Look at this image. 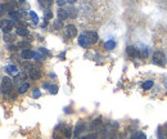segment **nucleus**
Instances as JSON below:
<instances>
[{"mask_svg": "<svg viewBox=\"0 0 167 139\" xmlns=\"http://www.w3.org/2000/svg\"><path fill=\"white\" fill-rule=\"evenodd\" d=\"M12 89H13V81L9 76H4L1 80V91L8 95V94L12 93Z\"/></svg>", "mask_w": 167, "mask_h": 139, "instance_id": "f257e3e1", "label": "nucleus"}, {"mask_svg": "<svg viewBox=\"0 0 167 139\" xmlns=\"http://www.w3.org/2000/svg\"><path fill=\"white\" fill-rule=\"evenodd\" d=\"M152 61H153L154 64L161 66V67H163L166 64V57L161 50H157V52L153 53V55H152Z\"/></svg>", "mask_w": 167, "mask_h": 139, "instance_id": "f03ea898", "label": "nucleus"}, {"mask_svg": "<svg viewBox=\"0 0 167 139\" xmlns=\"http://www.w3.org/2000/svg\"><path fill=\"white\" fill-rule=\"evenodd\" d=\"M0 27H1L4 34H9L12 31V28L14 27V23H13V21H10V19H0Z\"/></svg>", "mask_w": 167, "mask_h": 139, "instance_id": "7ed1b4c3", "label": "nucleus"}, {"mask_svg": "<svg viewBox=\"0 0 167 139\" xmlns=\"http://www.w3.org/2000/svg\"><path fill=\"white\" fill-rule=\"evenodd\" d=\"M126 53H127V55H129L130 58H134V59L140 57V50H138L135 46H127Z\"/></svg>", "mask_w": 167, "mask_h": 139, "instance_id": "20e7f679", "label": "nucleus"}, {"mask_svg": "<svg viewBox=\"0 0 167 139\" xmlns=\"http://www.w3.org/2000/svg\"><path fill=\"white\" fill-rule=\"evenodd\" d=\"M66 35H67L68 37H71V39L76 37L77 36V28H76V26H73V25L66 26Z\"/></svg>", "mask_w": 167, "mask_h": 139, "instance_id": "39448f33", "label": "nucleus"}, {"mask_svg": "<svg viewBox=\"0 0 167 139\" xmlns=\"http://www.w3.org/2000/svg\"><path fill=\"white\" fill-rule=\"evenodd\" d=\"M79 44L82 46V48H86V46L90 45V40H89L88 35H86V32H84L79 36Z\"/></svg>", "mask_w": 167, "mask_h": 139, "instance_id": "423d86ee", "label": "nucleus"}, {"mask_svg": "<svg viewBox=\"0 0 167 139\" xmlns=\"http://www.w3.org/2000/svg\"><path fill=\"white\" fill-rule=\"evenodd\" d=\"M34 55H35V52H32V50H30V49H23L22 53H21V57H22L25 61L32 59Z\"/></svg>", "mask_w": 167, "mask_h": 139, "instance_id": "0eeeda50", "label": "nucleus"}, {"mask_svg": "<svg viewBox=\"0 0 167 139\" xmlns=\"http://www.w3.org/2000/svg\"><path fill=\"white\" fill-rule=\"evenodd\" d=\"M28 76H30V79H32V80H39V79H40V76H41V72H40V70H39V68L34 67V68L28 72Z\"/></svg>", "mask_w": 167, "mask_h": 139, "instance_id": "6e6552de", "label": "nucleus"}, {"mask_svg": "<svg viewBox=\"0 0 167 139\" xmlns=\"http://www.w3.org/2000/svg\"><path fill=\"white\" fill-rule=\"evenodd\" d=\"M5 71H7L9 75H13V76L18 75V68H17L16 64H8V66L5 67Z\"/></svg>", "mask_w": 167, "mask_h": 139, "instance_id": "1a4fd4ad", "label": "nucleus"}, {"mask_svg": "<svg viewBox=\"0 0 167 139\" xmlns=\"http://www.w3.org/2000/svg\"><path fill=\"white\" fill-rule=\"evenodd\" d=\"M16 32L17 35H19V36H28V30L25 27V26H18V27L16 28Z\"/></svg>", "mask_w": 167, "mask_h": 139, "instance_id": "9d476101", "label": "nucleus"}, {"mask_svg": "<svg viewBox=\"0 0 167 139\" xmlns=\"http://www.w3.org/2000/svg\"><path fill=\"white\" fill-rule=\"evenodd\" d=\"M86 35H88L89 40H90V44H95L98 41V34L95 31H89L86 32Z\"/></svg>", "mask_w": 167, "mask_h": 139, "instance_id": "9b49d317", "label": "nucleus"}, {"mask_svg": "<svg viewBox=\"0 0 167 139\" xmlns=\"http://www.w3.org/2000/svg\"><path fill=\"white\" fill-rule=\"evenodd\" d=\"M57 14H58V18L59 21H64L68 18V14H67V10L63 9V8H59L58 12H57Z\"/></svg>", "mask_w": 167, "mask_h": 139, "instance_id": "f8f14e48", "label": "nucleus"}, {"mask_svg": "<svg viewBox=\"0 0 167 139\" xmlns=\"http://www.w3.org/2000/svg\"><path fill=\"white\" fill-rule=\"evenodd\" d=\"M28 89H30V84H28V82H23V84H21L18 86V93L19 94H25V93H27Z\"/></svg>", "mask_w": 167, "mask_h": 139, "instance_id": "ddd939ff", "label": "nucleus"}, {"mask_svg": "<svg viewBox=\"0 0 167 139\" xmlns=\"http://www.w3.org/2000/svg\"><path fill=\"white\" fill-rule=\"evenodd\" d=\"M84 129H85V124H84L82 121H80V122L76 125V128H75L73 131H75V134H76V135H79V134H81V133L84 131Z\"/></svg>", "mask_w": 167, "mask_h": 139, "instance_id": "4468645a", "label": "nucleus"}, {"mask_svg": "<svg viewBox=\"0 0 167 139\" xmlns=\"http://www.w3.org/2000/svg\"><path fill=\"white\" fill-rule=\"evenodd\" d=\"M67 14H68V18H76L77 17V10L75 9L73 7H68L67 9Z\"/></svg>", "mask_w": 167, "mask_h": 139, "instance_id": "2eb2a0df", "label": "nucleus"}, {"mask_svg": "<svg viewBox=\"0 0 167 139\" xmlns=\"http://www.w3.org/2000/svg\"><path fill=\"white\" fill-rule=\"evenodd\" d=\"M104 48L107 50H113L116 48V41L115 40H108L106 41V44H104Z\"/></svg>", "mask_w": 167, "mask_h": 139, "instance_id": "dca6fc26", "label": "nucleus"}, {"mask_svg": "<svg viewBox=\"0 0 167 139\" xmlns=\"http://www.w3.org/2000/svg\"><path fill=\"white\" fill-rule=\"evenodd\" d=\"M141 88H143L144 90H149V89H152V88H153V81H152V80H147V81L143 82Z\"/></svg>", "mask_w": 167, "mask_h": 139, "instance_id": "f3484780", "label": "nucleus"}, {"mask_svg": "<svg viewBox=\"0 0 167 139\" xmlns=\"http://www.w3.org/2000/svg\"><path fill=\"white\" fill-rule=\"evenodd\" d=\"M9 16L12 17V18H14L16 21L21 19V17H22V16H21V13H19L18 10H13V12H9Z\"/></svg>", "mask_w": 167, "mask_h": 139, "instance_id": "a211bd4d", "label": "nucleus"}, {"mask_svg": "<svg viewBox=\"0 0 167 139\" xmlns=\"http://www.w3.org/2000/svg\"><path fill=\"white\" fill-rule=\"evenodd\" d=\"M132 139H147V135H145L143 131H138L132 135Z\"/></svg>", "mask_w": 167, "mask_h": 139, "instance_id": "6ab92c4d", "label": "nucleus"}, {"mask_svg": "<svg viewBox=\"0 0 167 139\" xmlns=\"http://www.w3.org/2000/svg\"><path fill=\"white\" fill-rule=\"evenodd\" d=\"M22 67H23V70H26V71H28V72H30V71L34 68L35 66H32L30 62H23V63H22Z\"/></svg>", "mask_w": 167, "mask_h": 139, "instance_id": "aec40b11", "label": "nucleus"}, {"mask_svg": "<svg viewBox=\"0 0 167 139\" xmlns=\"http://www.w3.org/2000/svg\"><path fill=\"white\" fill-rule=\"evenodd\" d=\"M63 135H64L66 138H71V135H72V129H71L70 126L64 128V130H63Z\"/></svg>", "mask_w": 167, "mask_h": 139, "instance_id": "412c9836", "label": "nucleus"}, {"mask_svg": "<svg viewBox=\"0 0 167 139\" xmlns=\"http://www.w3.org/2000/svg\"><path fill=\"white\" fill-rule=\"evenodd\" d=\"M3 39H4L5 43H13L14 41V37L9 34H4V37H3Z\"/></svg>", "mask_w": 167, "mask_h": 139, "instance_id": "4be33fe9", "label": "nucleus"}, {"mask_svg": "<svg viewBox=\"0 0 167 139\" xmlns=\"http://www.w3.org/2000/svg\"><path fill=\"white\" fill-rule=\"evenodd\" d=\"M49 91H50V94H57L58 93V86H55V85H49Z\"/></svg>", "mask_w": 167, "mask_h": 139, "instance_id": "5701e85b", "label": "nucleus"}, {"mask_svg": "<svg viewBox=\"0 0 167 139\" xmlns=\"http://www.w3.org/2000/svg\"><path fill=\"white\" fill-rule=\"evenodd\" d=\"M100 124H102V120H100V119H95L93 121V124H91V128H98V126H100Z\"/></svg>", "mask_w": 167, "mask_h": 139, "instance_id": "b1692460", "label": "nucleus"}, {"mask_svg": "<svg viewBox=\"0 0 167 139\" xmlns=\"http://www.w3.org/2000/svg\"><path fill=\"white\" fill-rule=\"evenodd\" d=\"M30 16H31V18H32V21H34L35 23L39 22V17H37V14L35 13V12H30Z\"/></svg>", "mask_w": 167, "mask_h": 139, "instance_id": "393cba45", "label": "nucleus"}, {"mask_svg": "<svg viewBox=\"0 0 167 139\" xmlns=\"http://www.w3.org/2000/svg\"><path fill=\"white\" fill-rule=\"evenodd\" d=\"M54 27L55 28H58V30H59V28H62V27H63V21H55V22H54Z\"/></svg>", "mask_w": 167, "mask_h": 139, "instance_id": "a878e982", "label": "nucleus"}, {"mask_svg": "<svg viewBox=\"0 0 167 139\" xmlns=\"http://www.w3.org/2000/svg\"><path fill=\"white\" fill-rule=\"evenodd\" d=\"M52 17H53V13L50 10H46L45 12V17H44V18H45V21H49V19H52Z\"/></svg>", "mask_w": 167, "mask_h": 139, "instance_id": "bb28decb", "label": "nucleus"}, {"mask_svg": "<svg viewBox=\"0 0 167 139\" xmlns=\"http://www.w3.org/2000/svg\"><path fill=\"white\" fill-rule=\"evenodd\" d=\"M40 95H41V91L39 90V89H35L34 93H32V97H34V98H39Z\"/></svg>", "mask_w": 167, "mask_h": 139, "instance_id": "cd10ccee", "label": "nucleus"}, {"mask_svg": "<svg viewBox=\"0 0 167 139\" xmlns=\"http://www.w3.org/2000/svg\"><path fill=\"white\" fill-rule=\"evenodd\" d=\"M18 46H21V48H23V46H25L26 49H28V48H30V44H28V43H26V41H22V43H19V44H18Z\"/></svg>", "mask_w": 167, "mask_h": 139, "instance_id": "c85d7f7f", "label": "nucleus"}, {"mask_svg": "<svg viewBox=\"0 0 167 139\" xmlns=\"http://www.w3.org/2000/svg\"><path fill=\"white\" fill-rule=\"evenodd\" d=\"M81 139H97V134H89L86 137H82Z\"/></svg>", "mask_w": 167, "mask_h": 139, "instance_id": "c756f323", "label": "nucleus"}, {"mask_svg": "<svg viewBox=\"0 0 167 139\" xmlns=\"http://www.w3.org/2000/svg\"><path fill=\"white\" fill-rule=\"evenodd\" d=\"M34 58H35V59H37V61H41V59H44V58H45V57H43V55H40V54H39V53H35Z\"/></svg>", "mask_w": 167, "mask_h": 139, "instance_id": "7c9ffc66", "label": "nucleus"}, {"mask_svg": "<svg viewBox=\"0 0 167 139\" xmlns=\"http://www.w3.org/2000/svg\"><path fill=\"white\" fill-rule=\"evenodd\" d=\"M66 3H67V0H57V4H58V7H63Z\"/></svg>", "mask_w": 167, "mask_h": 139, "instance_id": "2f4dec72", "label": "nucleus"}, {"mask_svg": "<svg viewBox=\"0 0 167 139\" xmlns=\"http://www.w3.org/2000/svg\"><path fill=\"white\" fill-rule=\"evenodd\" d=\"M39 50H40V52L43 53V54H49V52H48V50H45V49H44V48H40V49H39Z\"/></svg>", "mask_w": 167, "mask_h": 139, "instance_id": "473e14b6", "label": "nucleus"}, {"mask_svg": "<svg viewBox=\"0 0 167 139\" xmlns=\"http://www.w3.org/2000/svg\"><path fill=\"white\" fill-rule=\"evenodd\" d=\"M67 3H68V4H75V3H76V0H67Z\"/></svg>", "mask_w": 167, "mask_h": 139, "instance_id": "72a5a7b5", "label": "nucleus"}, {"mask_svg": "<svg viewBox=\"0 0 167 139\" xmlns=\"http://www.w3.org/2000/svg\"><path fill=\"white\" fill-rule=\"evenodd\" d=\"M0 91H1V85H0Z\"/></svg>", "mask_w": 167, "mask_h": 139, "instance_id": "f704fd0d", "label": "nucleus"}, {"mask_svg": "<svg viewBox=\"0 0 167 139\" xmlns=\"http://www.w3.org/2000/svg\"><path fill=\"white\" fill-rule=\"evenodd\" d=\"M166 135H167V133H166Z\"/></svg>", "mask_w": 167, "mask_h": 139, "instance_id": "c9c22d12", "label": "nucleus"}]
</instances>
